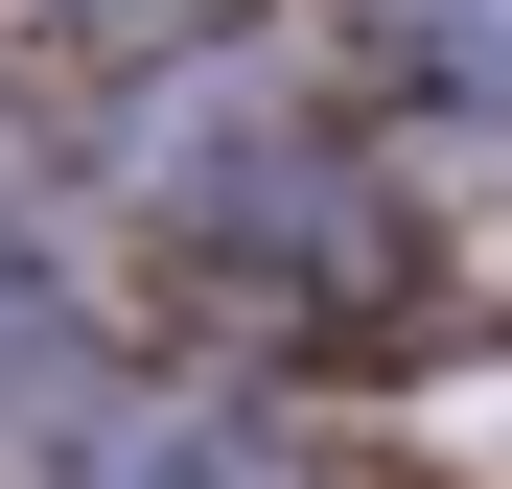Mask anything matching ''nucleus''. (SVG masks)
Here are the masks:
<instances>
[{"label":"nucleus","mask_w":512,"mask_h":489,"mask_svg":"<svg viewBox=\"0 0 512 489\" xmlns=\"http://www.w3.org/2000/svg\"><path fill=\"white\" fill-rule=\"evenodd\" d=\"M396 24L443 47V70H512V0H396Z\"/></svg>","instance_id":"obj_1"},{"label":"nucleus","mask_w":512,"mask_h":489,"mask_svg":"<svg viewBox=\"0 0 512 489\" xmlns=\"http://www.w3.org/2000/svg\"><path fill=\"white\" fill-rule=\"evenodd\" d=\"M0 373H24V303H0Z\"/></svg>","instance_id":"obj_2"}]
</instances>
